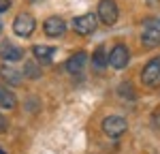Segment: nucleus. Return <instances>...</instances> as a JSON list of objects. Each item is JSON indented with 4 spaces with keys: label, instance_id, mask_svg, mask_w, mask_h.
Returning <instances> with one entry per match:
<instances>
[{
    "label": "nucleus",
    "instance_id": "6",
    "mask_svg": "<svg viewBox=\"0 0 160 154\" xmlns=\"http://www.w3.org/2000/svg\"><path fill=\"white\" fill-rule=\"evenodd\" d=\"M34 28H37V19L30 15V13H19L15 19H13V32L17 34V37H30L32 32H34Z\"/></svg>",
    "mask_w": 160,
    "mask_h": 154
},
{
    "label": "nucleus",
    "instance_id": "10",
    "mask_svg": "<svg viewBox=\"0 0 160 154\" xmlns=\"http://www.w3.org/2000/svg\"><path fill=\"white\" fill-rule=\"evenodd\" d=\"M88 54L86 51H77V54H73L68 60H66V71L71 73V75H79L83 69H86V64H88Z\"/></svg>",
    "mask_w": 160,
    "mask_h": 154
},
{
    "label": "nucleus",
    "instance_id": "22",
    "mask_svg": "<svg viewBox=\"0 0 160 154\" xmlns=\"http://www.w3.org/2000/svg\"><path fill=\"white\" fill-rule=\"evenodd\" d=\"M0 30H2V24H0Z\"/></svg>",
    "mask_w": 160,
    "mask_h": 154
},
{
    "label": "nucleus",
    "instance_id": "17",
    "mask_svg": "<svg viewBox=\"0 0 160 154\" xmlns=\"http://www.w3.org/2000/svg\"><path fill=\"white\" fill-rule=\"evenodd\" d=\"M11 9V0H0V13L9 11Z\"/></svg>",
    "mask_w": 160,
    "mask_h": 154
},
{
    "label": "nucleus",
    "instance_id": "11",
    "mask_svg": "<svg viewBox=\"0 0 160 154\" xmlns=\"http://www.w3.org/2000/svg\"><path fill=\"white\" fill-rule=\"evenodd\" d=\"M0 77L4 79V84H9V86H22V73L19 71H15L11 64H0Z\"/></svg>",
    "mask_w": 160,
    "mask_h": 154
},
{
    "label": "nucleus",
    "instance_id": "1",
    "mask_svg": "<svg viewBox=\"0 0 160 154\" xmlns=\"http://www.w3.org/2000/svg\"><path fill=\"white\" fill-rule=\"evenodd\" d=\"M141 43L145 49H154L160 45V19L158 17H148L143 22L141 30Z\"/></svg>",
    "mask_w": 160,
    "mask_h": 154
},
{
    "label": "nucleus",
    "instance_id": "16",
    "mask_svg": "<svg viewBox=\"0 0 160 154\" xmlns=\"http://www.w3.org/2000/svg\"><path fill=\"white\" fill-rule=\"evenodd\" d=\"M92 64H94V66H98V69L107 66V51H105L102 45H98V47L94 49V54H92Z\"/></svg>",
    "mask_w": 160,
    "mask_h": 154
},
{
    "label": "nucleus",
    "instance_id": "14",
    "mask_svg": "<svg viewBox=\"0 0 160 154\" xmlns=\"http://www.w3.org/2000/svg\"><path fill=\"white\" fill-rule=\"evenodd\" d=\"M22 77H28V79H41L43 77V71H41L37 60H26L22 66Z\"/></svg>",
    "mask_w": 160,
    "mask_h": 154
},
{
    "label": "nucleus",
    "instance_id": "5",
    "mask_svg": "<svg viewBox=\"0 0 160 154\" xmlns=\"http://www.w3.org/2000/svg\"><path fill=\"white\" fill-rule=\"evenodd\" d=\"M130 62V51L128 47L124 45V43H118V45H113V49L109 51V56H107V64L113 66V69H118V71H122L126 69Z\"/></svg>",
    "mask_w": 160,
    "mask_h": 154
},
{
    "label": "nucleus",
    "instance_id": "12",
    "mask_svg": "<svg viewBox=\"0 0 160 154\" xmlns=\"http://www.w3.org/2000/svg\"><path fill=\"white\" fill-rule=\"evenodd\" d=\"M56 54V47H51V45H34L32 47V56H34V60L37 62H51V56Z\"/></svg>",
    "mask_w": 160,
    "mask_h": 154
},
{
    "label": "nucleus",
    "instance_id": "18",
    "mask_svg": "<svg viewBox=\"0 0 160 154\" xmlns=\"http://www.w3.org/2000/svg\"><path fill=\"white\" fill-rule=\"evenodd\" d=\"M7 131V120H4V116L0 114V133H4Z\"/></svg>",
    "mask_w": 160,
    "mask_h": 154
},
{
    "label": "nucleus",
    "instance_id": "15",
    "mask_svg": "<svg viewBox=\"0 0 160 154\" xmlns=\"http://www.w3.org/2000/svg\"><path fill=\"white\" fill-rule=\"evenodd\" d=\"M118 94H120L122 99H128V101H135L137 99V92H135V88H132L130 81H122V84L118 86Z\"/></svg>",
    "mask_w": 160,
    "mask_h": 154
},
{
    "label": "nucleus",
    "instance_id": "4",
    "mask_svg": "<svg viewBox=\"0 0 160 154\" xmlns=\"http://www.w3.org/2000/svg\"><path fill=\"white\" fill-rule=\"evenodd\" d=\"M120 17V9L115 0H100L96 7V19H100L105 26H113Z\"/></svg>",
    "mask_w": 160,
    "mask_h": 154
},
{
    "label": "nucleus",
    "instance_id": "19",
    "mask_svg": "<svg viewBox=\"0 0 160 154\" xmlns=\"http://www.w3.org/2000/svg\"><path fill=\"white\" fill-rule=\"evenodd\" d=\"M148 2H149V4H158L160 0H148Z\"/></svg>",
    "mask_w": 160,
    "mask_h": 154
},
{
    "label": "nucleus",
    "instance_id": "7",
    "mask_svg": "<svg viewBox=\"0 0 160 154\" xmlns=\"http://www.w3.org/2000/svg\"><path fill=\"white\" fill-rule=\"evenodd\" d=\"M96 26H98V19H96V15H92V13L79 15V17L73 19V30L77 34H81V37L94 34V32H96Z\"/></svg>",
    "mask_w": 160,
    "mask_h": 154
},
{
    "label": "nucleus",
    "instance_id": "21",
    "mask_svg": "<svg viewBox=\"0 0 160 154\" xmlns=\"http://www.w3.org/2000/svg\"><path fill=\"white\" fill-rule=\"evenodd\" d=\"M0 154H4V150H0Z\"/></svg>",
    "mask_w": 160,
    "mask_h": 154
},
{
    "label": "nucleus",
    "instance_id": "13",
    "mask_svg": "<svg viewBox=\"0 0 160 154\" xmlns=\"http://www.w3.org/2000/svg\"><path fill=\"white\" fill-rule=\"evenodd\" d=\"M0 107L2 109H15L17 107V96L4 84H0Z\"/></svg>",
    "mask_w": 160,
    "mask_h": 154
},
{
    "label": "nucleus",
    "instance_id": "8",
    "mask_svg": "<svg viewBox=\"0 0 160 154\" xmlns=\"http://www.w3.org/2000/svg\"><path fill=\"white\" fill-rule=\"evenodd\" d=\"M43 32L51 38L62 37V34L66 32V22H64L62 17H58V15H51V17H47V19L43 22Z\"/></svg>",
    "mask_w": 160,
    "mask_h": 154
},
{
    "label": "nucleus",
    "instance_id": "2",
    "mask_svg": "<svg viewBox=\"0 0 160 154\" xmlns=\"http://www.w3.org/2000/svg\"><path fill=\"white\" fill-rule=\"evenodd\" d=\"M100 128H102V133L111 137V139H118V137H122L124 133L128 131V122L124 120L122 116H107L102 122H100Z\"/></svg>",
    "mask_w": 160,
    "mask_h": 154
},
{
    "label": "nucleus",
    "instance_id": "20",
    "mask_svg": "<svg viewBox=\"0 0 160 154\" xmlns=\"http://www.w3.org/2000/svg\"><path fill=\"white\" fill-rule=\"evenodd\" d=\"M30 2H41V0H30Z\"/></svg>",
    "mask_w": 160,
    "mask_h": 154
},
{
    "label": "nucleus",
    "instance_id": "9",
    "mask_svg": "<svg viewBox=\"0 0 160 154\" xmlns=\"http://www.w3.org/2000/svg\"><path fill=\"white\" fill-rule=\"evenodd\" d=\"M0 58L4 62H19V60H24V49L11 41H4V43H0Z\"/></svg>",
    "mask_w": 160,
    "mask_h": 154
},
{
    "label": "nucleus",
    "instance_id": "3",
    "mask_svg": "<svg viewBox=\"0 0 160 154\" xmlns=\"http://www.w3.org/2000/svg\"><path fill=\"white\" fill-rule=\"evenodd\" d=\"M141 81L148 88H160V54L154 56L152 60H148V64L141 71Z\"/></svg>",
    "mask_w": 160,
    "mask_h": 154
}]
</instances>
